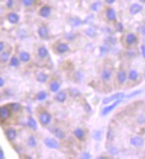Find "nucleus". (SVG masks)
Returning <instances> with one entry per match:
<instances>
[{"mask_svg": "<svg viewBox=\"0 0 145 159\" xmlns=\"http://www.w3.org/2000/svg\"><path fill=\"white\" fill-rule=\"evenodd\" d=\"M39 122H40V124L44 127H46L48 126L51 122H52V115L50 113L46 112V111H44L42 112L39 116Z\"/></svg>", "mask_w": 145, "mask_h": 159, "instance_id": "f257e3e1", "label": "nucleus"}, {"mask_svg": "<svg viewBox=\"0 0 145 159\" xmlns=\"http://www.w3.org/2000/svg\"><path fill=\"white\" fill-rule=\"evenodd\" d=\"M101 79L104 83H109L112 79V69L104 67L101 73Z\"/></svg>", "mask_w": 145, "mask_h": 159, "instance_id": "f03ea898", "label": "nucleus"}, {"mask_svg": "<svg viewBox=\"0 0 145 159\" xmlns=\"http://www.w3.org/2000/svg\"><path fill=\"white\" fill-rule=\"evenodd\" d=\"M44 144L46 147H47L50 149H59L60 148V143L56 139L53 138H46L44 139Z\"/></svg>", "mask_w": 145, "mask_h": 159, "instance_id": "7ed1b4c3", "label": "nucleus"}, {"mask_svg": "<svg viewBox=\"0 0 145 159\" xmlns=\"http://www.w3.org/2000/svg\"><path fill=\"white\" fill-rule=\"evenodd\" d=\"M51 13H52V7L48 5H44L39 10V15L40 17H42V18H45V19L49 18Z\"/></svg>", "mask_w": 145, "mask_h": 159, "instance_id": "20e7f679", "label": "nucleus"}, {"mask_svg": "<svg viewBox=\"0 0 145 159\" xmlns=\"http://www.w3.org/2000/svg\"><path fill=\"white\" fill-rule=\"evenodd\" d=\"M125 98H126V95L125 93H116V94H114V95H112L111 97H108V98H104L103 101H102V104L103 105H108L109 103H111V102H114V101L118 100V99H123Z\"/></svg>", "mask_w": 145, "mask_h": 159, "instance_id": "39448f33", "label": "nucleus"}, {"mask_svg": "<svg viewBox=\"0 0 145 159\" xmlns=\"http://www.w3.org/2000/svg\"><path fill=\"white\" fill-rule=\"evenodd\" d=\"M122 101H123V99L116 100V101H114L113 104H111V105H107V107H103V109L102 110L101 114H102V116H104V115H107L108 114H110L112 110H114V109L116 108V107H118V105Z\"/></svg>", "mask_w": 145, "mask_h": 159, "instance_id": "423d86ee", "label": "nucleus"}, {"mask_svg": "<svg viewBox=\"0 0 145 159\" xmlns=\"http://www.w3.org/2000/svg\"><path fill=\"white\" fill-rule=\"evenodd\" d=\"M69 50H70L69 46L67 43H64V42L58 43L56 45V47H55V51H56L57 54H59V55L66 54V53L69 52Z\"/></svg>", "mask_w": 145, "mask_h": 159, "instance_id": "0eeeda50", "label": "nucleus"}, {"mask_svg": "<svg viewBox=\"0 0 145 159\" xmlns=\"http://www.w3.org/2000/svg\"><path fill=\"white\" fill-rule=\"evenodd\" d=\"M5 134H6V139L9 140V141H14L18 136V133H17V131L14 129V128H7L6 131H5Z\"/></svg>", "mask_w": 145, "mask_h": 159, "instance_id": "6e6552de", "label": "nucleus"}, {"mask_svg": "<svg viewBox=\"0 0 145 159\" xmlns=\"http://www.w3.org/2000/svg\"><path fill=\"white\" fill-rule=\"evenodd\" d=\"M38 34L39 38L43 40H47L49 38V30L45 25H40L38 29Z\"/></svg>", "mask_w": 145, "mask_h": 159, "instance_id": "1a4fd4ad", "label": "nucleus"}, {"mask_svg": "<svg viewBox=\"0 0 145 159\" xmlns=\"http://www.w3.org/2000/svg\"><path fill=\"white\" fill-rule=\"evenodd\" d=\"M11 116V109L7 107H0V120L6 121Z\"/></svg>", "mask_w": 145, "mask_h": 159, "instance_id": "9d476101", "label": "nucleus"}, {"mask_svg": "<svg viewBox=\"0 0 145 159\" xmlns=\"http://www.w3.org/2000/svg\"><path fill=\"white\" fill-rule=\"evenodd\" d=\"M6 19H7V21L10 23L17 24L18 23H19V21H20V16H19V14L14 13V12H10L6 15Z\"/></svg>", "mask_w": 145, "mask_h": 159, "instance_id": "9b49d317", "label": "nucleus"}, {"mask_svg": "<svg viewBox=\"0 0 145 159\" xmlns=\"http://www.w3.org/2000/svg\"><path fill=\"white\" fill-rule=\"evenodd\" d=\"M126 80H127V73H126V72L123 69L119 70L118 72V73H117V81H118V83L122 85L126 81Z\"/></svg>", "mask_w": 145, "mask_h": 159, "instance_id": "f8f14e48", "label": "nucleus"}, {"mask_svg": "<svg viewBox=\"0 0 145 159\" xmlns=\"http://www.w3.org/2000/svg\"><path fill=\"white\" fill-rule=\"evenodd\" d=\"M130 143L132 146L136 148H141L144 145V139L140 136H135L130 139Z\"/></svg>", "mask_w": 145, "mask_h": 159, "instance_id": "ddd939ff", "label": "nucleus"}, {"mask_svg": "<svg viewBox=\"0 0 145 159\" xmlns=\"http://www.w3.org/2000/svg\"><path fill=\"white\" fill-rule=\"evenodd\" d=\"M106 18L109 22H116L117 21V14L116 11L112 7H109L106 10Z\"/></svg>", "mask_w": 145, "mask_h": 159, "instance_id": "4468645a", "label": "nucleus"}, {"mask_svg": "<svg viewBox=\"0 0 145 159\" xmlns=\"http://www.w3.org/2000/svg\"><path fill=\"white\" fill-rule=\"evenodd\" d=\"M68 94L66 92V90H59L58 92H56V95L54 96V100L58 103H64L67 99Z\"/></svg>", "mask_w": 145, "mask_h": 159, "instance_id": "2eb2a0df", "label": "nucleus"}, {"mask_svg": "<svg viewBox=\"0 0 145 159\" xmlns=\"http://www.w3.org/2000/svg\"><path fill=\"white\" fill-rule=\"evenodd\" d=\"M61 89V83L55 80H53L50 83H49V90L51 92L53 93H56L60 90Z\"/></svg>", "mask_w": 145, "mask_h": 159, "instance_id": "dca6fc26", "label": "nucleus"}, {"mask_svg": "<svg viewBox=\"0 0 145 159\" xmlns=\"http://www.w3.org/2000/svg\"><path fill=\"white\" fill-rule=\"evenodd\" d=\"M74 136L80 141H84L85 139V131L82 128H76L74 130Z\"/></svg>", "mask_w": 145, "mask_h": 159, "instance_id": "f3484780", "label": "nucleus"}, {"mask_svg": "<svg viewBox=\"0 0 145 159\" xmlns=\"http://www.w3.org/2000/svg\"><path fill=\"white\" fill-rule=\"evenodd\" d=\"M141 11H142V6L140 4H137V3L133 4L129 8V12L132 15H135V14L141 13Z\"/></svg>", "mask_w": 145, "mask_h": 159, "instance_id": "a211bd4d", "label": "nucleus"}, {"mask_svg": "<svg viewBox=\"0 0 145 159\" xmlns=\"http://www.w3.org/2000/svg\"><path fill=\"white\" fill-rule=\"evenodd\" d=\"M125 42L128 46H133L137 42V37L134 33H128L125 37Z\"/></svg>", "mask_w": 145, "mask_h": 159, "instance_id": "6ab92c4d", "label": "nucleus"}, {"mask_svg": "<svg viewBox=\"0 0 145 159\" xmlns=\"http://www.w3.org/2000/svg\"><path fill=\"white\" fill-rule=\"evenodd\" d=\"M38 57L40 59H46L48 57V50L46 47H39L38 48Z\"/></svg>", "mask_w": 145, "mask_h": 159, "instance_id": "aec40b11", "label": "nucleus"}, {"mask_svg": "<svg viewBox=\"0 0 145 159\" xmlns=\"http://www.w3.org/2000/svg\"><path fill=\"white\" fill-rule=\"evenodd\" d=\"M19 58L22 63H29L31 59V56L27 51H22L19 54Z\"/></svg>", "mask_w": 145, "mask_h": 159, "instance_id": "412c9836", "label": "nucleus"}, {"mask_svg": "<svg viewBox=\"0 0 145 159\" xmlns=\"http://www.w3.org/2000/svg\"><path fill=\"white\" fill-rule=\"evenodd\" d=\"M21 64V60L19 58V57H16V56H13L10 60H9V65L11 67H13V68H17L19 67Z\"/></svg>", "mask_w": 145, "mask_h": 159, "instance_id": "4be33fe9", "label": "nucleus"}, {"mask_svg": "<svg viewBox=\"0 0 145 159\" xmlns=\"http://www.w3.org/2000/svg\"><path fill=\"white\" fill-rule=\"evenodd\" d=\"M49 76L48 74H46V73H43V72H40L37 74V76H36V80H37L38 82L39 83H46L48 80Z\"/></svg>", "mask_w": 145, "mask_h": 159, "instance_id": "5701e85b", "label": "nucleus"}, {"mask_svg": "<svg viewBox=\"0 0 145 159\" xmlns=\"http://www.w3.org/2000/svg\"><path fill=\"white\" fill-rule=\"evenodd\" d=\"M27 125L33 131H37L38 130V123L36 122V120L31 117V116H29L28 117V120H27Z\"/></svg>", "mask_w": 145, "mask_h": 159, "instance_id": "b1692460", "label": "nucleus"}, {"mask_svg": "<svg viewBox=\"0 0 145 159\" xmlns=\"http://www.w3.org/2000/svg\"><path fill=\"white\" fill-rule=\"evenodd\" d=\"M27 145L31 148H35L38 146V140L36 139V137L34 135H30L28 139H27Z\"/></svg>", "mask_w": 145, "mask_h": 159, "instance_id": "393cba45", "label": "nucleus"}, {"mask_svg": "<svg viewBox=\"0 0 145 159\" xmlns=\"http://www.w3.org/2000/svg\"><path fill=\"white\" fill-rule=\"evenodd\" d=\"M10 52L8 51H3L0 53V63L6 64L10 60Z\"/></svg>", "mask_w": 145, "mask_h": 159, "instance_id": "a878e982", "label": "nucleus"}, {"mask_svg": "<svg viewBox=\"0 0 145 159\" xmlns=\"http://www.w3.org/2000/svg\"><path fill=\"white\" fill-rule=\"evenodd\" d=\"M53 135L55 136L57 139H63L65 138V132H64L63 130L61 129V128H58V127L54 128V129L53 130Z\"/></svg>", "mask_w": 145, "mask_h": 159, "instance_id": "bb28decb", "label": "nucleus"}, {"mask_svg": "<svg viewBox=\"0 0 145 159\" xmlns=\"http://www.w3.org/2000/svg\"><path fill=\"white\" fill-rule=\"evenodd\" d=\"M47 97H48V94H47L46 91H45V90H40V91H39V92L37 93V95H36V99H37L38 101L42 102V101H45V100L47 98Z\"/></svg>", "mask_w": 145, "mask_h": 159, "instance_id": "cd10ccee", "label": "nucleus"}, {"mask_svg": "<svg viewBox=\"0 0 145 159\" xmlns=\"http://www.w3.org/2000/svg\"><path fill=\"white\" fill-rule=\"evenodd\" d=\"M9 107H10L11 111H13L14 113H18L22 109V105L19 103H12V104H10Z\"/></svg>", "mask_w": 145, "mask_h": 159, "instance_id": "c85d7f7f", "label": "nucleus"}, {"mask_svg": "<svg viewBox=\"0 0 145 159\" xmlns=\"http://www.w3.org/2000/svg\"><path fill=\"white\" fill-rule=\"evenodd\" d=\"M139 78V73L136 70H131L128 73V79L131 81H136Z\"/></svg>", "mask_w": 145, "mask_h": 159, "instance_id": "c756f323", "label": "nucleus"}, {"mask_svg": "<svg viewBox=\"0 0 145 159\" xmlns=\"http://www.w3.org/2000/svg\"><path fill=\"white\" fill-rule=\"evenodd\" d=\"M92 136H93V139H95V140L99 141V140H101L102 139V131H100V130H96V131H95L93 132Z\"/></svg>", "mask_w": 145, "mask_h": 159, "instance_id": "7c9ffc66", "label": "nucleus"}, {"mask_svg": "<svg viewBox=\"0 0 145 159\" xmlns=\"http://www.w3.org/2000/svg\"><path fill=\"white\" fill-rule=\"evenodd\" d=\"M69 24L72 26V27H78V26H79V25H81L82 24V23H81V21L79 20V19H78V18H71L70 19V21H69Z\"/></svg>", "mask_w": 145, "mask_h": 159, "instance_id": "2f4dec72", "label": "nucleus"}, {"mask_svg": "<svg viewBox=\"0 0 145 159\" xmlns=\"http://www.w3.org/2000/svg\"><path fill=\"white\" fill-rule=\"evenodd\" d=\"M101 6H102L101 1H96V2H95V3H93L91 5V6H90V9H91L93 12H97V11H99Z\"/></svg>", "mask_w": 145, "mask_h": 159, "instance_id": "473e14b6", "label": "nucleus"}, {"mask_svg": "<svg viewBox=\"0 0 145 159\" xmlns=\"http://www.w3.org/2000/svg\"><path fill=\"white\" fill-rule=\"evenodd\" d=\"M21 1L25 7H30L34 4V0H21Z\"/></svg>", "mask_w": 145, "mask_h": 159, "instance_id": "72a5a7b5", "label": "nucleus"}, {"mask_svg": "<svg viewBox=\"0 0 145 159\" xmlns=\"http://www.w3.org/2000/svg\"><path fill=\"white\" fill-rule=\"evenodd\" d=\"M69 95L72 96L73 98H77V97L80 96L81 94H80V92H79L78 90H77L76 89H70V90H69Z\"/></svg>", "mask_w": 145, "mask_h": 159, "instance_id": "f704fd0d", "label": "nucleus"}, {"mask_svg": "<svg viewBox=\"0 0 145 159\" xmlns=\"http://www.w3.org/2000/svg\"><path fill=\"white\" fill-rule=\"evenodd\" d=\"M137 122L140 124H144L145 123V115L144 114H140L138 117H137Z\"/></svg>", "mask_w": 145, "mask_h": 159, "instance_id": "c9c22d12", "label": "nucleus"}, {"mask_svg": "<svg viewBox=\"0 0 145 159\" xmlns=\"http://www.w3.org/2000/svg\"><path fill=\"white\" fill-rule=\"evenodd\" d=\"M6 8L8 9H12L14 6V0H7L6 3Z\"/></svg>", "mask_w": 145, "mask_h": 159, "instance_id": "e433bc0d", "label": "nucleus"}, {"mask_svg": "<svg viewBox=\"0 0 145 159\" xmlns=\"http://www.w3.org/2000/svg\"><path fill=\"white\" fill-rule=\"evenodd\" d=\"M142 92V90H136V91H134V92H132L130 95H127L126 96V98H132V97H134V96H137V95H139L140 93H141Z\"/></svg>", "mask_w": 145, "mask_h": 159, "instance_id": "4c0bfd02", "label": "nucleus"}, {"mask_svg": "<svg viewBox=\"0 0 145 159\" xmlns=\"http://www.w3.org/2000/svg\"><path fill=\"white\" fill-rule=\"evenodd\" d=\"M82 158H85V159H89V158H91V155H90L89 153L87 152H85L82 154Z\"/></svg>", "mask_w": 145, "mask_h": 159, "instance_id": "58836bf2", "label": "nucleus"}, {"mask_svg": "<svg viewBox=\"0 0 145 159\" xmlns=\"http://www.w3.org/2000/svg\"><path fill=\"white\" fill-rule=\"evenodd\" d=\"M107 139H113V134H112L111 130L109 131V132H108V134H107Z\"/></svg>", "mask_w": 145, "mask_h": 159, "instance_id": "ea45409f", "label": "nucleus"}, {"mask_svg": "<svg viewBox=\"0 0 145 159\" xmlns=\"http://www.w3.org/2000/svg\"><path fill=\"white\" fill-rule=\"evenodd\" d=\"M141 52L142 57L145 58V45H141Z\"/></svg>", "mask_w": 145, "mask_h": 159, "instance_id": "a19ab883", "label": "nucleus"}, {"mask_svg": "<svg viewBox=\"0 0 145 159\" xmlns=\"http://www.w3.org/2000/svg\"><path fill=\"white\" fill-rule=\"evenodd\" d=\"M5 50V42L0 41V53Z\"/></svg>", "mask_w": 145, "mask_h": 159, "instance_id": "79ce46f5", "label": "nucleus"}, {"mask_svg": "<svg viewBox=\"0 0 145 159\" xmlns=\"http://www.w3.org/2000/svg\"><path fill=\"white\" fill-rule=\"evenodd\" d=\"M110 152L111 153V154H113V155H115V154H117L118 151V149L116 148H113V147H111V148H110Z\"/></svg>", "mask_w": 145, "mask_h": 159, "instance_id": "37998d69", "label": "nucleus"}, {"mask_svg": "<svg viewBox=\"0 0 145 159\" xmlns=\"http://www.w3.org/2000/svg\"><path fill=\"white\" fill-rule=\"evenodd\" d=\"M4 85H5V80H4L3 77L0 76V89H1V88H3Z\"/></svg>", "mask_w": 145, "mask_h": 159, "instance_id": "c03bdc74", "label": "nucleus"}, {"mask_svg": "<svg viewBox=\"0 0 145 159\" xmlns=\"http://www.w3.org/2000/svg\"><path fill=\"white\" fill-rule=\"evenodd\" d=\"M117 28H118V30H117L118 31H123V29H124V28H123L122 23H118V27H117Z\"/></svg>", "mask_w": 145, "mask_h": 159, "instance_id": "a18cd8bd", "label": "nucleus"}, {"mask_svg": "<svg viewBox=\"0 0 145 159\" xmlns=\"http://www.w3.org/2000/svg\"><path fill=\"white\" fill-rule=\"evenodd\" d=\"M115 1H116V0H105L106 4H108V5H112V4L115 3Z\"/></svg>", "mask_w": 145, "mask_h": 159, "instance_id": "49530a36", "label": "nucleus"}, {"mask_svg": "<svg viewBox=\"0 0 145 159\" xmlns=\"http://www.w3.org/2000/svg\"><path fill=\"white\" fill-rule=\"evenodd\" d=\"M141 32L143 35H145V24L141 27Z\"/></svg>", "mask_w": 145, "mask_h": 159, "instance_id": "de8ad7c7", "label": "nucleus"}, {"mask_svg": "<svg viewBox=\"0 0 145 159\" xmlns=\"http://www.w3.org/2000/svg\"><path fill=\"white\" fill-rule=\"evenodd\" d=\"M5 158V155H4V152L0 149V159H4Z\"/></svg>", "mask_w": 145, "mask_h": 159, "instance_id": "09e8293b", "label": "nucleus"}, {"mask_svg": "<svg viewBox=\"0 0 145 159\" xmlns=\"http://www.w3.org/2000/svg\"><path fill=\"white\" fill-rule=\"evenodd\" d=\"M140 2H141V3H145V0H140Z\"/></svg>", "mask_w": 145, "mask_h": 159, "instance_id": "8fccbe9b", "label": "nucleus"}, {"mask_svg": "<svg viewBox=\"0 0 145 159\" xmlns=\"http://www.w3.org/2000/svg\"><path fill=\"white\" fill-rule=\"evenodd\" d=\"M34 1H39V0H34Z\"/></svg>", "mask_w": 145, "mask_h": 159, "instance_id": "3c124183", "label": "nucleus"}, {"mask_svg": "<svg viewBox=\"0 0 145 159\" xmlns=\"http://www.w3.org/2000/svg\"><path fill=\"white\" fill-rule=\"evenodd\" d=\"M144 77H145V73H144Z\"/></svg>", "mask_w": 145, "mask_h": 159, "instance_id": "603ef678", "label": "nucleus"}]
</instances>
